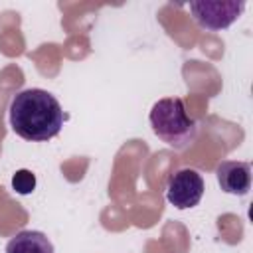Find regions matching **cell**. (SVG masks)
<instances>
[{
  "instance_id": "1",
  "label": "cell",
  "mask_w": 253,
  "mask_h": 253,
  "mask_svg": "<svg viewBox=\"0 0 253 253\" xmlns=\"http://www.w3.org/2000/svg\"><path fill=\"white\" fill-rule=\"evenodd\" d=\"M12 130L32 142H45L59 134L65 115L59 101L45 89L30 87L16 93L8 107Z\"/></svg>"
},
{
  "instance_id": "3",
  "label": "cell",
  "mask_w": 253,
  "mask_h": 253,
  "mask_svg": "<svg viewBox=\"0 0 253 253\" xmlns=\"http://www.w3.org/2000/svg\"><path fill=\"white\" fill-rule=\"evenodd\" d=\"M245 10V2L237 0H198L190 2V12L194 22L210 32H219L229 28Z\"/></svg>"
},
{
  "instance_id": "6",
  "label": "cell",
  "mask_w": 253,
  "mask_h": 253,
  "mask_svg": "<svg viewBox=\"0 0 253 253\" xmlns=\"http://www.w3.org/2000/svg\"><path fill=\"white\" fill-rule=\"evenodd\" d=\"M6 253H55V249L45 233L24 229L6 243Z\"/></svg>"
},
{
  "instance_id": "7",
  "label": "cell",
  "mask_w": 253,
  "mask_h": 253,
  "mask_svg": "<svg viewBox=\"0 0 253 253\" xmlns=\"http://www.w3.org/2000/svg\"><path fill=\"white\" fill-rule=\"evenodd\" d=\"M12 188L20 196H28V194H32L36 190V176L26 168L16 170V174L12 176Z\"/></svg>"
},
{
  "instance_id": "5",
  "label": "cell",
  "mask_w": 253,
  "mask_h": 253,
  "mask_svg": "<svg viewBox=\"0 0 253 253\" xmlns=\"http://www.w3.org/2000/svg\"><path fill=\"white\" fill-rule=\"evenodd\" d=\"M215 178L223 192L245 196L251 190V164L241 160H223L215 168Z\"/></svg>"
},
{
  "instance_id": "4",
  "label": "cell",
  "mask_w": 253,
  "mask_h": 253,
  "mask_svg": "<svg viewBox=\"0 0 253 253\" xmlns=\"http://www.w3.org/2000/svg\"><path fill=\"white\" fill-rule=\"evenodd\" d=\"M204 190H206V184L198 170L180 168L174 174H170V178H168L166 200L178 210H188V208H194L200 204Z\"/></svg>"
},
{
  "instance_id": "2",
  "label": "cell",
  "mask_w": 253,
  "mask_h": 253,
  "mask_svg": "<svg viewBox=\"0 0 253 253\" xmlns=\"http://www.w3.org/2000/svg\"><path fill=\"white\" fill-rule=\"evenodd\" d=\"M154 134L174 150H188L198 136V123L186 111L180 97H164L156 101L148 115Z\"/></svg>"
}]
</instances>
